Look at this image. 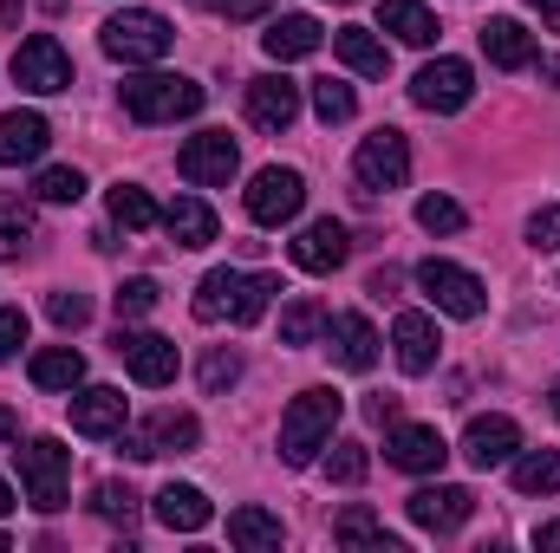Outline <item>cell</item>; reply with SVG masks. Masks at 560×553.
I'll return each mask as SVG.
<instances>
[{
	"label": "cell",
	"mask_w": 560,
	"mask_h": 553,
	"mask_svg": "<svg viewBox=\"0 0 560 553\" xmlns=\"http://www.w3.org/2000/svg\"><path fill=\"white\" fill-rule=\"evenodd\" d=\"M275 293H280L275 274H235V268H215V274H202V286H196V319H202V326H215V319H229V326H255V319L268 313Z\"/></svg>",
	"instance_id": "1"
},
{
	"label": "cell",
	"mask_w": 560,
	"mask_h": 553,
	"mask_svg": "<svg viewBox=\"0 0 560 553\" xmlns=\"http://www.w3.org/2000/svg\"><path fill=\"white\" fill-rule=\"evenodd\" d=\"M346 411V398L339 391H326V385H313V391H300L287 416H280V462H293V469H306L326 443H332V423Z\"/></svg>",
	"instance_id": "2"
},
{
	"label": "cell",
	"mask_w": 560,
	"mask_h": 553,
	"mask_svg": "<svg viewBox=\"0 0 560 553\" xmlns=\"http://www.w3.org/2000/svg\"><path fill=\"white\" fill-rule=\"evenodd\" d=\"M202 85L196 79H183V72H138V79H125V111L138 118V125H176V118H196L202 111Z\"/></svg>",
	"instance_id": "3"
},
{
	"label": "cell",
	"mask_w": 560,
	"mask_h": 553,
	"mask_svg": "<svg viewBox=\"0 0 560 553\" xmlns=\"http://www.w3.org/2000/svg\"><path fill=\"white\" fill-rule=\"evenodd\" d=\"M20 456V489H26V502L39 508V515H59L66 508V482H72V449L59 443V436H33L26 449H13Z\"/></svg>",
	"instance_id": "4"
},
{
	"label": "cell",
	"mask_w": 560,
	"mask_h": 553,
	"mask_svg": "<svg viewBox=\"0 0 560 553\" xmlns=\"http://www.w3.org/2000/svg\"><path fill=\"white\" fill-rule=\"evenodd\" d=\"M418 286L423 299L436 306V313H450V319H482V306H489V286L469 274V268H456V261H418Z\"/></svg>",
	"instance_id": "5"
},
{
	"label": "cell",
	"mask_w": 560,
	"mask_h": 553,
	"mask_svg": "<svg viewBox=\"0 0 560 553\" xmlns=\"http://www.w3.org/2000/svg\"><path fill=\"white\" fill-rule=\"evenodd\" d=\"M170 39H176L170 20L150 13V7H131V13H112V20H105V52L125 59V66H150V59H163Z\"/></svg>",
	"instance_id": "6"
},
{
	"label": "cell",
	"mask_w": 560,
	"mask_h": 553,
	"mask_svg": "<svg viewBox=\"0 0 560 553\" xmlns=\"http://www.w3.org/2000/svg\"><path fill=\"white\" fill-rule=\"evenodd\" d=\"M13 85H26V92H39V98L72 92V59H66V46H59L52 33L20 39V46H13Z\"/></svg>",
	"instance_id": "7"
},
{
	"label": "cell",
	"mask_w": 560,
	"mask_h": 553,
	"mask_svg": "<svg viewBox=\"0 0 560 553\" xmlns=\"http://www.w3.org/2000/svg\"><path fill=\"white\" fill-rule=\"evenodd\" d=\"M352 176L372 196L405 189V176H411V143H405V131H372V138L359 143V156H352Z\"/></svg>",
	"instance_id": "8"
},
{
	"label": "cell",
	"mask_w": 560,
	"mask_h": 553,
	"mask_svg": "<svg viewBox=\"0 0 560 553\" xmlns=\"http://www.w3.org/2000/svg\"><path fill=\"white\" fill-rule=\"evenodd\" d=\"M300 202H306V176H300V169L268 163V169L248 183V222H261V228L293 222V215H300Z\"/></svg>",
	"instance_id": "9"
},
{
	"label": "cell",
	"mask_w": 560,
	"mask_h": 553,
	"mask_svg": "<svg viewBox=\"0 0 560 553\" xmlns=\"http://www.w3.org/2000/svg\"><path fill=\"white\" fill-rule=\"evenodd\" d=\"M235 163L242 156H235V138L229 131H196V138L176 150V176L196 183V189H222L235 176Z\"/></svg>",
	"instance_id": "10"
},
{
	"label": "cell",
	"mask_w": 560,
	"mask_h": 553,
	"mask_svg": "<svg viewBox=\"0 0 560 553\" xmlns=\"http://www.w3.org/2000/svg\"><path fill=\"white\" fill-rule=\"evenodd\" d=\"M196 443H202V423H196L189 411H156L138 436H125V456H131V462H150V456H189Z\"/></svg>",
	"instance_id": "11"
},
{
	"label": "cell",
	"mask_w": 560,
	"mask_h": 553,
	"mask_svg": "<svg viewBox=\"0 0 560 553\" xmlns=\"http://www.w3.org/2000/svg\"><path fill=\"white\" fill-rule=\"evenodd\" d=\"M411 98H418L423 111H463L476 98V72L463 59H430L418 79H411Z\"/></svg>",
	"instance_id": "12"
},
{
	"label": "cell",
	"mask_w": 560,
	"mask_h": 553,
	"mask_svg": "<svg viewBox=\"0 0 560 553\" xmlns=\"http://www.w3.org/2000/svg\"><path fill=\"white\" fill-rule=\"evenodd\" d=\"M346 255H352V235H346V222H306L300 235H293V268L300 274H339L346 268Z\"/></svg>",
	"instance_id": "13"
},
{
	"label": "cell",
	"mask_w": 560,
	"mask_h": 553,
	"mask_svg": "<svg viewBox=\"0 0 560 553\" xmlns=\"http://www.w3.org/2000/svg\"><path fill=\"white\" fill-rule=\"evenodd\" d=\"M385 462L405 469V475H430V469L450 462V443H443L430 423H392V436H385Z\"/></svg>",
	"instance_id": "14"
},
{
	"label": "cell",
	"mask_w": 560,
	"mask_h": 553,
	"mask_svg": "<svg viewBox=\"0 0 560 553\" xmlns=\"http://www.w3.org/2000/svg\"><path fill=\"white\" fill-rule=\"evenodd\" d=\"M515 449H522L515 416H469V430H463V462L469 469H502V462H515Z\"/></svg>",
	"instance_id": "15"
},
{
	"label": "cell",
	"mask_w": 560,
	"mask_h": 553,
	"mask_svg": "<svg viewBox=\"0 0 560 553\" xmlns=\"http://www.w3.org/2000/svg\"><path fill=\"white\" fill-rule=\"evenodd\" d=\"M118 358H125V372L138 378V385H170L176 378V345L163 339V332H118V345H112Z\"/></svg>",
	"instance_id": "16"
},
{
	"label": "cell",
	"mask_w": 560,
	"mask_h": 553,
	"mask_svg": "<svg viewBox=\"0 0 560 553\" xmlns=\"http://www.w3.org/2000/svg\"><path fill=\"white\" fill-rule=\"evenodd\" d=\"M469 515H476V495L456 489V482H436V489H418L411 495V521H418L423 534H456Z\"/></svg>",
	"instance_id": "17"
},
{
	"label": "cell",
	"mask_w": 560,
	"mask_h": 553,
	"mask_svg": "<svg viewBox=\"0 0 560 553\" xmlns=\"http://www.w3.org/2000/svg\"><path fill=\"white\" fill-rule=\"evenodd\" d=\"M293 118H300V85L293 79H280V72L248 79V125L255 131H287Z\"/></svg>",
	"instance_id": "18"
},
{
	"label": "cell",
	"mask_w": 560,
	"mask_h": 553,
	"mask_svg": "<svg viewBox=\"0 0 560 553\" xmlns=\"http://www.w3.org/2000/svg\"><path fill=\"white\" fill-rule=\"evenodd\" d=\"M326 339H332V358H339L346 372H372V365H378V332H372L365 313H332V319H326Z\"/></svg>",
	"instance_id": "19"
},
{
	"label": "cell",
	"mask_w": 560,
	"mask_h": 553,
	"mask_svg": "<svg viewBox=\"0 0 560 553\" xmlns=\"http://www.w3.org/2000/svg\"><path fill=\"white\" fill-rule=\"evenodd\" d=\"M52 143V125L39 111H0V163L20 169V163H39Z\"/></svg>",
	"instance_id": "20"
},
{
	"label": "cell",
	"mask_w": 560,
	"mask_h": 553,
	"mask_svg": "<svg viewBox=\"0 0 560 553\" xmlns=\"http://www.w3.org/2000/svg\"><path fill=\"white\" fill-rule=\"evenodd\" d=\"M482 52H489V66H502V72H522V66H535V33L522 26V20H509V13H495L482 33Z\"/></svg>",
	"instance_id": "21"
},
{
	"label": "cell",
	"mask_w": 560,
	"mask_h": 553,
	"mask_svg": "<svg viewBox=\"0 0 560 553\" xmlns=\"http://www.w3.org/2000/svg\"><path fill=\"white\" fill-rule=\"evenodd\" d=\"M156 521H163L170 534H202V528L215 521V508H209V495H202V489L170 482V489H156Z\"/></svg>",
	"instance_id": "22"
},
{
	"label": "cell",
	"mask_w": 560,
	"mask_h": 553,
	"mask_svg": "<svg viewBox=\"0 0 560 553\" xmlns=\"http://www.w3.org/2000/svg\"><path fill=\"white\" fill-rule=\"evenodd\" d=\"M72 430H79V436H118V430H125V391L85 385V391L72 398Z\"/></svg>",
	"instance_id": "23"
},
{
	"label": "cell",
	"mask_w": 560,
	"mask_h": 553,
	"mask_svg": "<svg viewBox=\"0 0 560 553\" xmlns=\"http://www.w3.org/2000/svg\"><path fill=\"white\" fill-rule=\"evenodd\" d=\"M392 345H398V365H405L411 378H423V372L436 365V345H443V339H436V326H430L423 313H398V319H392Z\"/></svg>",
	"instance_id": "24"
},
{
	"label": "cell",
	"mask_w": 560,
	"mask_h": 553,
	"mask_svg": "<svg viewBox=\"0 0 560 553\" xmlns=\"http://www.w3.org/2000/svg\"><path fill=\"white\" fill-rule=\"evenodd\" d=\"M319 39H326V26L313 20V13H280L275 26L261 33V46H268V59H306V52H319Z\"/></svg>",
	"instance_id": "25"
},
{
	"label": "cell",
	"mask_w": 560,
	"mask_h": 553,
	"mask_svg": "<svg viewBox=\"0 0 560 553\" xmlns=\"http://www.w3.org/2000/svg\"><path fill=\"white\" fill-rule=\"evenodd\" d=\"M163 228H170L176 248H209V242H215V209H209L202 196H176V202L163 209Z\"/></svg>",
	"instance_id": "26"
},
{
	"label": "cell",
	"mask_w": 560,
	"mask_h": 553,
	"mask_svg": "<svg viewBox=\"0 0 560 553\" xmlns=\"http://www.w3.org/2000/svg\"><path fill=\"white\" fill-rule=\"evenodd\" d=\"M332 52H339L359 79H385V72H392V52L378 46L372 26H339V33H332Z\"/></svg>",
	"instance_id": "27"
},
{
	"label": "cell",
	"mask_w": 560,
	"mask_h": 553,
	"mask_svg": "<svg viewBox=\"0 0 560 553\" xmlns=\"http://www.w3.org/2000/svg\"><path fill=\"white\" fill-rule=\"evenodd\" d=\"M378 26L398 33L405 46H430V39H436V13H430L423 0H385V7H378Z\"/></svg>",
	"instance_id": "28"
},
{
	"label": "cell",
	"mask_w": 560,
	"mask_h": 553,
	"mask_svg": "<svg viewBox=\"0 0 560 553\" xmlns=\"http://www.w3.org/2000/svg\"><path fill=\"white\" fill-rule=\"evenodd\" d=\"M33 385L39 391H72V385H85V358L72 345H46V352H33Z\"/></svg>",
	"instance_id": "29"
},
{
	"label": "cell",
	"mask_w": 560,
	"mask_h": 553,
	"mask_svg": "<svg viewBox=\"0 0 560 553\" xmlns=\"http://www.w3.org/2000/svg\"><path fill=\"white\" fill-rule=\"evenodd\" d=\"M332 541H339V548H385V553L405 548L398 534H385V521H378L372 508H346V515L332 521Z\"/></svg>",
	"instance_id": "30"
},
{
	"label": "cell",
	"mask_w": 560,
	"mask_h": 553,
	"mask_svg": "<svg viewBox=\"0 0 560 553\" xmlns=\"http://www.w3.org/2000/svg\"><path fill=\"white\" fill-rule=\"evenodd\" d=\"M229 541L248 548V553H268L287 541V528H280V515H268V508H235L229 515Z\"/></svg>",
	"instance_id": "31"
},
{
	"label": "cell",
	"mask_w": 560,
	"mask_h": 553,
	"mask_svg": "<svg viewBox=\"0 0 560 553\" xmlns=\"http://www.w3.org/2000/svg\"><path fill=\"white\" fill-rule=\"evenodd\" d=\"M515 489H522V495H560V449H528V456H515Z\"/></svg>",
	"instance_id": "32"
},
{
	"label": "cell",
	"mask_w": 560,
	"mask_h": 553,
	"mask_svg": "<svg viewBox=\"0 0 560 553\" xmlns=\"http://www.w3.org/2000/svg\"><path fill=\"white\" fill-rule=\"evenodd\" d=\"M326 319H332V313H326L319 299H293V306L280 313V345H313V339L326 332Z\"/></svg>",
	"instance_id": "33"
},
{
	"label": "cell",
	"mask_w": 560,
	"mask_h": 553,
	"mask_svg": "<svg viewBox=\"0 0 560 553\" xmlns=\"http://www.w3.org/2000/svg\"><path fill=\"white\" fill-rule=\"evenodd\" d=\"M112 222L138 235V228H150V222H163V209H156V202L143 196L138 183H118V189H112Z\"/></svg>",
	"instance_id": "34"
},
{
	"label": "cell",
	"mask_w": 560,
	"mask_h": 553,
	"mask_svg": "<svg viewBox=\"0 0 560 553\" xmlns=\"http://www.w3.org/2000/svg\"><path fill=\"white\" fill-rule=\"evenodd\" d=\"M26 242H33V209L20 196H0V261H20Z\"/></svg>",
	"instance_id": "35"
},
{
	"label": "cell",
	"mask_w": 560,
	"mask_h": 553,
	"mask_svg": "<svg viewBox=\"0 0 560 553\" xmlns=\"http://www.w3.org/2000/svg\"><path fill=\"white\" fill-rule=\"evenodd\" d=\"M313 111H319V125H346V118L359 111V98H352V85L319 79V85H313Z\"/></svg>",
	"instance_id": "36"
},
{
	"label": "cell",
	"mask_w": 560,
	"mask_h": 553,
	"mask_svg": "<svg viewBox=\"0 0 560 553\" xmlns=\"http://www.w3.org/2000/svg\"><path fill=\"white\" fill-rule=\"evenodd\" d=\"M365 469H372L365 443H332V456H326V475H332L339 489H359V482H365Z\"/></svg>",
	"instance_id": "37"
},
{
	"label": "cell",
	"mask_w": 560,
	"mask_h": 553,
	"mask_svg": "<svg viewBox=\"0 0 560 553\" xmlns=\"http://www.w3.org/2000/svg\"><path fill=\"white\" fill-rule=\"evenodd\" d=\"M46 319H52L59 332H79V326L92 319V299L72 293V286H59V293H46Z\"/></svg>",
	"instance_id": "38"
},
{
	"label": "cell",
	"mask_w": 560,
	"mask_h": 553,
	"mask_svg": "<svg viewBox=\"0 0 560 553\" xmlns=\"http://www.w3.org/2000/svg\"><path fill=\"white\" fill-rule=\"evenodd\" d=\"M92 508H98L105 521H125V528L138 521V495H131V482H98V489H92Z\"/></svg>",
	"instance_id": "39"
},
{
	"label": "cell",
	"mask_w": 560,
	"mask_h": 553,
	"mask_svg": "<svg viewBox=\"0 0 560 553\" xmlns=\"http://www.w3.org/2000/svg\"><path fill=\"white\" fill-rule=\"evenodd\" d=\"M33 196H39V202H79V196H85V176H79V169H66V163H59V169H39Z\"/></svg>",
	"instance_id": "40"
},
{
	"label": "cell",
	"mask_w": 560,
	"mask_h": 553,
	"mask_svg": "<svg viewBox=\"0 0 560 553\" xmlns=\"http://www.w3.org/2000/svg\"><path fill=\"white\" fill-rule=\"evenodd\" d=\"M235 378H242V358H235V352H222V345H215V352H209V358H202V391H209V398H222V391H229V385H235Z\"/></svg>",
	"instance_id": "41"
},
{
	"label": "cell",
	"mask_w": 560,
	"mask_h": 553,
	"mask_svg": "<svg viewBox=\"0 0 560 553\" xmlns=\"http://www.w3.org/2000/svg\"><path fill=\"white\" fill-rule=\"evenodd\" d=\"M112 306H118V319H143L150 306H156V280H125L118 293H112Z\"/></svg>",
	"instance_id": "42"
},
{
	"label": "cell",
	"mask_w": 560,
	"mask_h": 553,
	"mask_svg": "<svg viewBox=\"0 0 560 553\" xmlns=\"http://www.w3.org/2000/svg\"><path fill=\"white\" fill-rule=\"evenodd\" d=\"M418 222L430 228V235H456V228H463V209H456L450 196H423V202H418Z\"/></svg>",
	"instance_id": "43"
},
{
	"label": "cell",
	"mask_w": 560,
	"mask_h": 553,
	"mask_svg": "<svg viewBox=\"0 0 560 553\" xmlns=\"http://www.w3.org/2000/svg\"><path fill=\"white\" fill-rule=\"evenodd\" d=\"M528 248H541V255L560 248V209H535L528 215Z\"/></svg>",
	"instance_id": "44"
},
{
	"label": "cell",
	"mask_w": 560,
	"mask_h": 553,
	"mask_svg": "<svg viewBox=\"0 0 560 553\" xmlns=\"http://www.w3.org/2000/svg\"><path fill=\"white\" fill-rule=\"evenodd\" d=\"M20 345H26V313H20V306H0V365H7Z\"/></svg>",
	"instance_id": "45"
},
{
	"label": "cell",
	"mask_w": 560,
	"mask_h": 553,
	"mask_svg": "<svg viewBox=\"0 0 560 553\" xmlns=\"http://www.w3.org/2000/svg\"><path fill=\"white\" fill-rule=\"evenodd\" d=\"M268 7H275V0H222L215 13H222V20H255V13H268Z\"/></svg>",
	"instance_id": "46"
},
{
	"label": "cell",
	"mask_w": 560,
	"mask_h": 553,
	"mask_svg": "<svg viewBox=\"0 0 560 553\" xmlns=\"http://www.w3.org/2000/svg\"><path fill=\"white\" fill-rule=\"evenodd\" d=\"M365 416H372V423H398V398H372Z\"/></svg>",
	"instance_id": "47"
},
{
	"label": "cell",
	"mask_w": 560,
	"mask_h": 553,
	"mask_svg": "<svg viewBox=\"0 0 560 553\" xmlns=\"http://www.w3.org/2000/svg\"><path fill=\"white\" fill-rule=\"evenodd\" d=\"M528 13H541V26L560 33V0H528Z\"/></svg>",
	"instance_id": "48"
},
{
	"label": "cell",
	"mask_w": 560,
	"mask_h": 553,
	"mask_svg": "<svg viewBox=\"0 0 560 553\" xmlns=\"http://www.w3.org/2000/svg\"><path fill=\"white\" fill-rule=\"evenodd\" d=\"M372 293H378V299H392V293H398V274H392V268H378V274H372Z\"/></svg>",
	"instance_id": "49"
},
{
	"label": "cell",
	"mask_w": 560,
	"mask_h": 553,
	"mask_svg": "<svg viewBox=\"0 0 560 553\" xmlns=\"http://www.w3.org/2000/svg\"><path fill=\"white\" fill-rule=\"evenodd\" d=\"M13 436H20V411H7V404H0V443H13Z\"/></svg>",
	"instance_id": "50"
},
{
	"label": "cell",
	"mask_w": 560,
	"mask_h": 553,
	"mask_svg": "<svg viewBox=\"0 0 560 553\" xmlns=\"http://www.w3.org/2000/svg\"><path fill=\"white\" fill-rule=\"evenodd\" d=\"M535 548H560V521H548V528H535Z\"/></svg>",
	"instance_id": "51"
},
{
	"label": "cell",
	"mask_w": 560,
	"mask_h": 553,
	"mask_svg": "<svg viewBox=\"0 0 560 553\" xmlns=\"http://www.w3.org/2000/svg\"><path fill=\"white\" fill-rule=\"evenodd\" d=\"M0 20L13 26V20H20V0H0Z\"/></svg>",
	"instance_id": "52"
},
{
	"label": "cell",
	"mask_w": 560,
	"mask_h": 553,
	"mask_svg": "<svg viewBox=\"0 0 560 553\" xmlns=\"http://www.w3.org/2000/svg\"><path fill=\"white\" fill-rule=\"evenodd\" d=\"M7 515H13V489L0 482V521H7Z\"/></svg>",
	"instance_id": "53"
},
{
	"label": "cell",
	"mask_w": 560,
	"mask_h": 553,
	"mask_svg": "<svg viewBox=\"0 0 560 553\" xmlns=\"http://www.w3.org/2000/svg\"><path fill=\"white\" fill-rule=\"evenodd\" d=\"M555 416H560V378H555Z\"/></svg>",
	"instance_id": "54"
},
{
	"label": "cell",
	"mask_w": 560,
	"mask_h": 553,
	"mask_svg": "<svg viewBox=\"0 0 560 553\" xmlns=\"http://www.w3.org/2000/svg\"><path fill=\"white\" fill-rule=\"evenodd\" d=\"M196 7H222V0H196Z\"/></svg>",
	"instance_id": "55"
},
{
	"label": "cell",
	"mask_w": 560,
	"mask_h": 553,
	"mask_svg": "<svg viewBox=\"0 0 560 553\" xmlns=\"http://www.w3.org/2000/svg\"><path fill=\"white\" fill-rule=\"evenodd\" d=\"M332 7H352V0H332Z\"/></svg>",
	"instance_id": "56"
},
{
	"label": "cell",
	"mask_w": 560,
	"mask_h": 553,
	"mask_svg": "<svg viewBox=\"0 0 560 553\" xmlns=\"http://www.w3.org/2000/svg\"><path fill=\"white\" fill-rule=\"evenodd\" d=\"M0 553H7V534H0Z\"/></svg>",
	"instance_id": "57"
}]
</instances>
